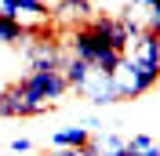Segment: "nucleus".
Listing matches in <instances>:
<instances>
[{"label":"nucleus","mask_w":160,"mask_h":156,"mask_svg":"<svg viewBox=\"0 0 160 156\" xmlns=\"http://www.w3.org/2000/svg\"><path fill=\"white\" fill-rule=\"evenodd\" d=\"M128 156H160V145H153V149H142V153H131V149H128Z\"/></svg>","instance_id":"obj_14"},{"label":"nucleus","mask_w":160,"mask_h":156,"mask_svg":"<svg viewBox=\"0 0 160 156\" xmlns=\"http://www.w3.org/2000/svg\"><path fill=\"white\" fill-rule=\"evenodd\" d=\"M22 91V102L29 105L33 116H40V113H48L51 102H58V98H66V76H62V69H29L22 80H15Z\"/></svg>","instance_id":"obj_3"},{"label":"nucleus","mask_w":160,"mask_h":156,"mask_svg":"<svg viewBox=\"0 0 160 156\" xmlns=\"http://www.w3.org/2000/svg\"><path fill=\"white\" fill-rule=\"evenodd\" d=\"M138 33L131 29L124 18H109V15H95L88 26H77L69 33V47H73V58L88 62L95 73L102 76H113L120 69V58L124 51L131 47V40Z\"/></svg>","instance_id":"obj_1"},{"label":"nucleus","mask_w":160,"mask_h":156,"mask_svg":"<svg viewBox=\"0 0 160 156\" xmlns=\"http://www.w3.org/2000/svg\"><path fill=\"white\" fill-rule=\"evenodd\" d=\"M91 142V131L84 124H73V127H58L51 134V149H84Z\"/></svg>","instance_id":"obj_8"},{"label":"nucleus","mask_w":160,"mask_h":156,"mask_svg":"<svg viewBox=\"0 0 160 156\" xmlns=\"http://www.w3.org/2000/svg\"><path fill=\"white\" fill-rule=\"evenodd\" d=\"M29 138H15V142H11V153H29Z\"/></svg>","instance_id":"obj_13"},{"label":"nucleus","mask_w":160,"mask_h":156,"mask_svg":"<svg viewBox=\"0 0 160 156\" xmlns=\"http://www.w3.org/2000/svg\"><path fill=\"white\" fill-rule=\"evenodd\" d=\"M80 156H98V149H95V145H91V142H88V145L80 149Z\"/></svg>","instance_id":"obj_15"},{"label":"nucleus","mask_w":160,"mask_h":156,"mask_svg":"<svg viewBox=\"0 0 160 156\" xmlns=\"http://www.w3.org/2000/svg\"><path fill=\"white\" fill-rule=\"evenodd\" d=\"M26 62H29V69H62L66 55H62V40H55V29L51 26H44V22L29 26Z\"/></svg>","instance_id":"obj_4"},{"label":"nucleus","mask_w":160,"mask_h":156,"mask_svg":"<svg viewBox=\"0 0 160 156\" xmlns=\"http://www.w3.org/2000/svg\"><path fill=\"white\" fill-rule=\"evenodd\" d=\"M113 84H117L120 102L138 98L160 84V37L157 33H138L131 40V47L120 58V69L113 73Z\"/></svg>","instance_id":"obj_2"},{"label":"nucleus","mask_w":160,"mask_h":156,"mask_svg":"<svg viewBox=\"0 0 160 156\" xmlns=\"http://www.w3.org/2000/svg\"><path fill=\"white\" fill-rule=\"evenodd\" d=\"M51 15L62 22V26H88L91 18H95V7H91V0H55V7H51Z\"/></svg>","instance_id":"obj_5"},{"label":"nucleus","mask_w":160,"mask_h":156,"mask_svg":"<svg viewBox=\"0 0 160 156\" xmlns=\"http://www.w3.org/2000/svg\"><path fill=\"white\" fill-rule=\"evenodd\" d=\"M157 142H153L149 134H135V138H128V149L131 153H142V149H153Z\"/></svg>","instance_id":"obj_12"},{"label":"nucleus","mask_w":160,"mask_h":156,"mask_svg":"<svg viewBox=\"0 0 160 156\" xmlns=\"http://www.w3.org/2000/svg\"><path fill=\"white\" fill-rule=\"evenodd\" d=\"M26 40H29V26L26 22H15V18H4L0 15V44L4 47H15V44L26 47Z\"/></svg>","instance_id":"obj_11"},{"label":"nucleus","mask_w":160,"mask_h":156,"mask_svg":"<svg viewBox=\"0 0 160 156\" xmlns=\"http://www.w3.org/2000/svg\"><path fill=\"white\" fill-rule=\"evenodd\" d=\"M80 95H88L91 105H98V109H106V105H113V102H120V98H117V84H113V76H102V73H91L88 87L80 91Z\"/></svg>","instance_id":"obj_7"},{"label":"nucleus","mask_w":160,"mask_h":156,"mask_svg":"<svg viewBox=\"0 0 160 156\" xmlns=\"http://www.w3.org/2000/svg\"><path fill=\"white\" fill-rule=\"evenodd\" d=\"M15 116H33V113H29V105L22 102L18 84H8V87L0 91V120H15Z\"/></svg>","instance_id":"obj_9"},{"label":"nucleus","mask_w":160,"mask_h":156,"mask_svg":"<svg viewBox=\"0 0 160 156\" xmlns=\"http://www.w3.org/2000/svg\"><path fill=\"white\" fill-rule=\"evenodd\" d=\"M0 15L4 18H15V22H26V18L44 22L51 15V7L44 0H0Z\"/></svg>","instance_id":"obj_6"},{"label":"nucleus","mask_w":160,"mask_h":156,"mask_svg":"<svg viewBox=\"0 0 160 156\" xmlns=\"http://www.w3.org/2000/svg\"><path fill=\"white\" fill-rule=\"evenodd\" d=\"M91 73H95V69H91L88 62L73 58V55L62 62V76H66V87H69V91H84V87H88V80H91Z\"/></svg>","instance_id":"obj_10"}]
</instances>
